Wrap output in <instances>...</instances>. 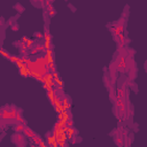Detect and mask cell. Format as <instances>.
Listing matches in <instances>:
<instances>
[{"mask_svg":"<svg viewBox=\"0 0 147 147\" xmlns=\"http://www.w3.org/2000/svg\"><path fill=\"white\" fill-rule=\"evenodd\" d=\"M145 68H146V70H147V61H146V64H145Z\"/></svg>","mask_w":147,"mask_h":147,"instance_id":"cell-1","label":"cell"}]
</instances>
